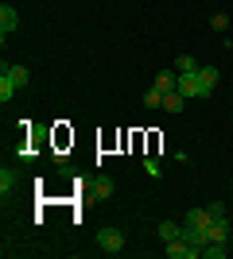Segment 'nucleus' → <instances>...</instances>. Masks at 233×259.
Listing matches in <instances>:
<instances>
[{
  "label": "nucleus",
  "mask_w": 233,
  "mask_h": 259,
  "mask_svg": "<svg viewBox=\"0 0 233 259\" xmlns=\"http://www.w3.org/2000/svg\"><path fill=\"white\" fill-rule=\"evenodd\" d=\"M97 248L105 251V255H117V251H124V232L117 225H105L97 232Z\"/></svg>",
  "instance_id": "f257e3e1"
},
{
  "label": "nucleus",
  "mask_w": 233,
  "mask_h": 259,
  "mask_svg": "<svg viewBox=\"0 0 233 259\" xmlns=\"http://www.w3.org/2000/svg\"><path fill=\"white\" fill-rule=\"evenodd\" d=\"M179 93H183V97H210V89H206V81L198 77V70L179 74Z\"/></svg>",
  "instance_id": "f03ea898"
},
{
  "label": "nucleus",
  "mask_w": 233,
  "mask_h": 259,
  "mask_svg": "<svg viewBox=\"0 0 233 259\" xmlns=\"http://www.w3.org/2000/svg\"><path fill=\"white\" fill-rule=\"evenodd\" d=\"M167 259H198L202 255V251L198 248H190V244H187V240H183V236H179V240H167Z\"/></svg>",
  "instance_id": "7ed1b4c3"
},
{
  "label": "nucleus",
  "mask_w": 233,
  "mask_h": 259,
  "mask_svg": "<svg viewBox=\"0 0 233 259\" xmlns=\"http://www.w3.org/2000/svg\"><path fill=\"white\" fill-rule=\"evenodd\" d=\"M152 85L159 89V93H171V89H179V70H159Z\"/></svg>",
  "instance_id": "20e7f679"
},
{
  "label": "nucleus",
  "mask_w": 233,
  "mask_h": 259,
  "mask_svg": "<svg viewBox=\"0 0 233 259\" xmlns=\"http://www.w3.org/2000/svg\"><path fill=\"white\" fill-rule=\"evenodd\" d=\"M16 27H20V12L4 4V8H0V31H4V39H8V35L16 31Z\"/></svg>",
  "instance_id": "39448f33"
},
{
  "label": "nucleus",
  "mask_w": 233,
  "mask_h": 259,
  "mask_svg": "<svg viewBox=\"0 0 233 259\" xmlns=\"http://www.w3.org/2000/svg\"><path fill=\"white\" fill-rule=\"evenodd\" d=\"M89 190H93V197L105 201V197H113V178H109V174H97V178L89 182Z\"/></svg>",
  "instance_id": "423d86ee"
},
{
  "label": "nucleus",
  "mask_w": 233,
  "mask_h": 259,
  "mask_svg": "<svg viewBox=\"0 0 233 259\" xmlns=\"http://www.w3.org/2000/svg\"><path fill=\"white\" fill-rule=\"evenodd\" d=\"M210 240H218V244H225L229 240V217H218V221H210Z\"/></svg>",
  "instance_id": "0eeeda50"
},
{
  "label": "nucleus",
  "mask_w": 233,
  "mask_h": 259,
  "mask_svg": "<svg viewBox=\"0 0 233 259\" xmlns=\"http://www.w3.org/2000/svg\"><path fill=\"white\" fill-rule=\"evenodd\" d=\"M163 108L167 112H183V108H187V97H183V93H179V89H171V93H163Z\"/></svg>",
  "instance_id": "6e6552de"
},
{
  "label": "nucleus",
  "mask_w": 233,
  "mask_h": 259,
  "mask_svg": "<svg viewBox=\"0 0 233 259\" xmlns=\"http://www.w3.org/2000/svg\"><path fill=\"white\" fill-rule=\"evenodd\" d=\"M16 186H20V174L12 170V166H4V170H0V194L8 197L12 190H16Z\"/></svg>",
  "instance_id": "1a4fd4ad"
},
{
  "label": "nucleus",
  "mask_w": 233,
  "mask_h": 259,
  "mask_svg": "<svg viewBox=\"0 0 233 259\" xmlns=\"http://www.w3.org/2000/svg\"><path fill=\"white\" fill-rule=\"evenodd\" d=\"M4 74L12 77V81H16V85H27V81H31V74H27V66H4Z\"/></svg>",
  "instance_id": "9d476101"
},
{
  "label": "nucleus",
  "mask_w": 233,
  "mask_h": 259,
  "mask_svg": "<svg viewBox=\"0 0 233 259\" xmlns=\"http://www.w3.org/2000/svg\"><path fill=\"white\" fill-rule=\"evenodd\" d=\"M16 89H20V85H16V81H12L8 74H0V101H4V105H8V101L16 97Z\"/></svg>",
  "instance_id": "9b49d317"
},
{
  "label": "nucleus",
  "mask_w": 233,
  "mask_h": 259,
  "mask_svg": "<svg viewBox=\"0 0 233 259\" xmlns=\"http://www.w3.org/2000/svg\"><path fill=\"white\" fill-rule=\"evenodd\" d=\"M179 236H183V225H171V221L159 225V240H163V244H167V240H179Z\"/></svg>",
  "instance_id": "f8f14e48"
},
{
  "label": "nucleus",
  "mask_w": 233,
  "mask_h": 259,
  "mask_svg": "<svg viewBox=\"0 0 233 259\" xmlns=\"http://www.w3.org/2000/svg\"><path fill=\"white\" fill-rule=\"evenodd\" d=\"M198 77L206 81V89L214 93V85H218V66H198Z\"/></svg>",
  "instance_id": "ddd939ff"
},
{
  "label": "nucleus",
  "mask_w": 233,
  "mask_h": 259,
  "mask_svg": "<svg viewBox=\"0 0 233 259\" xmlns=\"http://www.w3.org/2000/svg\"><path fill=\"white\" fill-rule=\"evenodd\" d=\"M202 255H206V259H225V244H218V240H210V244L202 248Z\"/></svg>",
  "instance_id": "4468645a"
},
{
  "label": "nucleus",
  "mask_w": 233,
  "mask_h": 259,
  "mask_svg": "<svg viewBox=\"0 0 233 259\" xmlns=\"http://www.w3.org/2000/svg\"><path fill=\"white\" fill-rule=\"evenodd\" d=\"M144 108H163V93H159V89H148V93H144Z\"/></svg>",
  "instance_id": "2eb2a0df"
},
{
  "label": "nucleus",
  "mask_w": 233,
  "mask_h": 259,
  "mask_svg": "<svg viewBox=\"0 0 233 259\" xmlns=\"http://www.w3.org/2000/svg\"><path fill=\"white\" fill-rule=\"evenodd\" d=\"M175 70H179V74H190V70H198V62H194L190 54H179V58H175Z\"/></svg>",
  "instance_id": "dca6fc26"
},
{
  "label": "nucleus",
  "mask_w": 233,
  "mask_h": 259,
  "mask_svg": "<svg viewBox=\"0 0 233 259\" xmlns=\"http://www.w3.org/2000/svg\"><path fill=\"white\" fill-rule=\"evenodd\" d=\"M229 23H233V16H225V12H218V16H210V27H214V31H225Z\"/></svg>",
  "instance_id": "f3484780"
},
{
  "label": "nucleus",
  "mask_w": 233,
  "mask_h": 259,
  "mask_svg": "<svg viewBox=\"0 0 233 259\" xmlns=\"http://www.w3.org/2000/svg\"><path fill=\"white\" fill-rule=\"evenodd\" d=\"M144 170L152 174V178H159V162H155V159H144Z\"/></svg>",
  "instance_id": "a211bd4d"
},
{
  "label": "nucleus",
  "mask_w": 233,
  "mask_h": 259,
  "mask_svg": "<svg viewBox=\"0 0 233 259\" xmlns=\"http://www.w3.org/2000/svg\"><path fill=\"white\" fill-rule=\"evenodd\" d=\"M210 217H214V221H218V217H225V205H222V201H214V205H210Z\"/></svg>",
  "instance_id": "6ab92c4d"
}]
</instances>
